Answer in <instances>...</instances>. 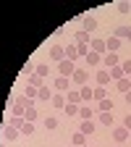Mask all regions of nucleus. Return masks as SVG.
<instances>
[{
	"label": "nucleus",
	"mask_w": 131,
	"mask_h": 147,
	"mask_svg": "<svg viewBox=\"0 0 131 147\" xmlns=\"http://www.w3.org/2000/svg\"><path fill=\"white\" fill-rule=\"evenodd\" d=\"M55 68H58V76L71 79V76H73V71H76V63H73V61H68V58H63V61L55 66Z\"/></svg>",
	"instance_id": "nucleus-1"
},
{
	"label": "nucleus",
	"mask_w": 131,
	"mask_h": 147,
	"mask_svg": "<svg viewBox=\"0 0 131 147\" xmlns=\"http://www.w3.org/2000/svg\"><path fill=\"white\" fill-rule=\"evenodd\" d=\"M97 113V105H92V102H81V108H79V118L81 121H92V116Z\"/></svg>",
	"instance_id": "nucleus-2"
},
{
	"label": "nucleus",
	"mask_w": 131,
	"mask_h": 147,
	"mask_svg": "<svg viewBox=\"0 0 131 147\" xmlns=\"http://www.w3.org/2000/svg\"><path fill=\"white\" fill-rule=\"evenodd\" d=\"M63 58H66V45H52V47H50V61L58 66Z\"/></svg>",
	"instance_id": "nucleus-3"
},
{
	"label": "nucleus",
	"mask_w": 131,
	"mask_h": 147,
	"mask_svg": "<svg viewBox=\"0 0 131 147\" xmlns=\"http://www.w3.org/2000/svg\"><path fill=\"white\" fill-rule=\"evenodd\" d=\"M89 82V74H87V68H76L73 71V76H71V84H76V87H84Z\"/></svg>",
	"instance_id": "nucleus-4"
},
{
	"label": "nucleus",
	"mask_w": 131,
	"mask_h": 147,
	"mask_svg": "<svg viewBox=\"0 0 131 147\" xmlns=\"http://www.w3.org/2000/svg\"><path fill=\"white\" fill-rule=\"evenodd\" d=\"M126 139H131V131H128L126 126H118V129H113V142H116V144H123Z\"/></svg>",
	"instance_id": "nucleus-5"
},
{
	"label": "nucleus",
	"mask_w": 131,
	"mask_h": 147,
	"mask_svg": "<svg viewBox=\"0 0 131 147\" xmlns=\"http://www.w3.org/2000/svg\"><path fill=\"white\" fill-rule=\"evenodd\" d=\"M52 89H55V92H68V89H71V79L55 76V79H52Z\"/></svg>",
	"instance_id": "nucleus-6"
},
{
	"label": "nucleus",
	"mask_w": 131,
	"mask_h": 147,
	"mask_svg": "<svg viewBox=\"0 0 131 147\" xmlns=\"http://www.w3.org/2000/svg\"><path fill=\"white\" fill-rule=\"evenodd\" d=\"M95 82H97V87H107V84H110V71H107V68H100V71L95 74Z\"/></svg>",
	"instance_id": "nucleus-7"
},
{
	"label": "nucleus",
	"mask_w": 131,
	"mask_h": 147,
	"mask_svg": "<svg viewBox=\"0 0 131 147\" xmlns=\"http://www.w3.org/2000/svg\"><path fill=\"white\" fill-rule=\"evenodd\" d=\"M102 66H107V68H113V66H121V58H118V53H105V55H102Z\"/></svg>",
	"instance_id": "nucleus-8"
},
{
	"label": "nucleus",
	"mask_w": 131,
	"mask_h": 147,
	"mask_svg": "<svg viewBox=\"0 0 131 147\" xmlns=\"http://www.w3.org/2000/svg\"><path fill=\"white\" fill-rule=\"evenodd\" d=\"M52 95H55V89H52V87H47V84H42L40 89H37V97L45 100V102H50V100H52Z\"/></svg>",
	"instance_id": "nucleus-9"
},
{
	"label": "nucleus",
	"mask_w": 131,
	"mask_h": 147,
	"mask_svg": "<svg viewBox=\"0 0 131 147\" xmlns=\"http://www.w3.org/2000/svg\"><path fill=\"white\" fill-rule=\"evenodd\" d=\"M3 137H5V142H13V139L21 137V131L13 129V126H8V123H3Z\"/></svg>",
	"instance_id": "nucleus-10"
},
{
	"label": "nucleus",
	"mask_w": 131,
	"mask_h": 147,
	"mask_svg": "<svg viewBox=\"0 0 131 147\" xmlns=\"http://www.w3.org/2000/svg\"><path fill=\"white\" fill-rule=\"evenodd\" d=\"M89 50L97 53V55H105V53H107V45H105V40H92V42H89Z\"/></svg>",
	"instance_id": "nucleus-11"
},
{
	"label": "nucleus",
	"mask_w": 131,
	"mask_h": 147,
	"mask_svg": "<svg viewBox=\"0 0 131 147\" xmlns=\"http://www.w3.org/2000/svg\"><path fill=\"white\" fill-rule=\"evenodd\" d=\"M81 21H84V32H87V34H92V32H95V29L100 26V21H97L95 16H84Z\"/></svg>",
	"instance_id": "nucleus-12"
},
{
	"label": "nucleus",
	"mask_w": 131,
	"mask_h": 147,
	"mask_svg": "<svg viewBox=\"0 0 131 147\" xmlns=\"http://www.w3.org/2000/svg\"><path fill=\"white\" fill-rule=\"evenodd\" d=\"M105 97H107V89H105V87H95V89H92V102H95V105L102 102Z\"/></svg>",
	"instance_id": "nucleus-13"
},
{
	"label": "nucleus",
	"mask_w": 131,
	"mask_h": 147,
	"mask_svg": "<svg viewBox=\"0 0 131 147\" xmlns=\"http://www.w3.org/2000/svg\"><path fill=\"white\" fill-rule=\"evenodd\" d=\"M21 74H24V76L29 79V76H32V74H37V63L26 58V61H24V66H21Z\"/></svg>",
	"instance_id": "nucleus-14"
},
{
	"label": "nucleus",
	"mask_w": 131,
	"mask_h": 147,
	"mask_svg": "<svg viewBox=\"0 0 131 147\" xmlns=\"http://www.w3.org/2000/svg\"><path fill=\"white\" fill-rule=\"evenodd\" d=\"M95 129H97V126H95V121H81V123H79V131H81L84 137L95 134Z\"/></svg>",
	"instance_id": "nucleus-15"
},
{
	"label": "nucleus",
	"mask_w": 131,
	"mask_h": 147,
	"mask_svg": "<svg viewBox=\"0 0 131 147\" xmlns=\"http://www.w3.org/2000/svg\"><path fill=\"white\" fill-rule=\"evenodd\" d=\"M84 61H87V66H102V55H97V53H92V50H89Z\"/></svg>",
	"instance_id": "nucleus-16"
},
{
	"label": "nucleus",
	"mask_w": 131,
	"mask_h": 147,
	"mask_svg": "<svg viewBox=\"0 0 131 147\" xmlns=\"http://www.w3.org/2000/svg\"><path fill=\"white\" fill-rule=\"evenodd\" d=\"M5 123H8V126H13V129H18V131H21V126H24L26 121H24L21 116H8V118H5Z\"/></svg>",
	"instance_id": "nucleus-17"
},
{
	"label": "nucleus",
	"mask_w": 131,
	"mask_h": 147,
	"mask_svg": "<svg viewBox=\"0 0 131 147\" xmlns=\"http://www.w3.org/2000/svg\"><path fill=\"white\" fill-rule=\"evenodd\" d=\"M107 71H110V82H121V79L126 76L121 66H113V68H107Z\"/></svg>",
	"instance_id": "nucleus-18"
},
{
	"label": "nucleus",
	"mask_w": 131,
	"mask_h": 147,
	"mask_svg": "<svg viewBox=\"0 0 131 147\" xmlns=\"http://www.w3.org/2000/svg\"><path fill=\"white\" fill-rule=\"evenodd\" d=\"M105 45H107V53H118L121 40H118V37H107V40H105Z\"/></svg>",
	"instance_id": "nucleus-19"
},
{
	"label": "nucleus",
	"mask_w": 131,
	"mask_h": 147,
	"mask_svg": "<svg viewBox=\"0 0 131 147\" xmlns=\"http://www.w3.org/2000/svg\"><path fill=\"white\" fill-rule=\"evenodd\" d=\"M116 89H118V92H123V95H126V92H131V79H128V76H123L121 82H116Z\"/></svg>",
	"instance_id": "nucleus-20"
},
{
	"label": "nucleus",
	"mask_w": 131,
	"mask_h": 147,
	"mask_svg": "<svg viewBox=\"0 0 131 147\" xmlns=\"http://www.w3.org/2000/svg\"><path fill=\"white\" fill-rule=\"evenodd\" d=\"M73 42H76V45H89L92 40H89V34L81 29V32H76V34H73Z\"/></svg>",
	"instance_id": "nucleus-21"
},
{
	"label": "nucleus",
	"mask_w": 131,
	"mask_h": 147,
	"mask_svg": "<svg viewBox=\"0 0 131 147\" xmlns=\"http://www.w3.org/2000/svg\"><path fill=\"white\" fill-rule=\"evenodd\" d=\"M92 89H95V87H79V95H81V102H92Z\"/></svg>",
	"instance_id": "nucleus-22"
},
{
	"label": "nucleus",
	"mask_w": 131,
	"mask_h": 147,
	"mask_svg": "<svg viewBox=\"0 0 131 147\" xmlns=\"http://www.w3.org/2000/svg\"><path fill=\"white\" fill-rule=\"evenodd\" d=\"M66 102H71V105H81V95H79V89H68V100Z\"/></svg>",
	"instance_id": "nucleus-23"
},
{
	"label": "nucleus",
	"mask_w": 131,
	"mask_h": 147,
	"mask_svg": "<svg viewBox=\"0 0 131 147\" xmlns=\"http://www.w3.org/2000/svg\"><path fill=\"white\" fill-rule=\"evenodd\" d=\"M37 76L47 79V76H50V63H37Z\"/></svg>",
	"instance_id": "nucleus-24"
},
{
	"label": "nucleus",
	"mask_w": 131,
	"mask_h": 147,
	"mask_svg": "<svg viewBox=\"0 0 131 147\" xmlns=\"http://www.w3.org/2000/svg\"><path fill=\"white\" fill-rule=\"evenodd\" d=\"M79 108H81V105H71V102H66V108H63V113H66L68 118H73V116H79Z\"/></svg>",
	"instance_id": "nucleus-25"
},
{
	"label": "nucleus",
	"mask_w": 131,
	"mask_h": 147,
	"mask_svg": "<svg viewBox=\"0 0 131 147\" xmlns=\"http://www.w3.org/2000/svg\"><path fill=\"white\" fill-rule=\"evenodd\" d=\"M50 102H52V105H55V108H60V110H63V108H66V97H63V95H60V92H55V95H52V100H50Z\"/></svg>",
	"instance_id": "nucleus-26"
},
{
	"label": "nucleus",
	"mask_w": 131,
	"mask_h": 147,
	"mask_svg": "<svg viewBox=\"0 0 131 147\" xmlns=\"http://www.w3.org/2000/svg\"><path fill=\"white\" fill-rule=\"evenodd\" d=\"M26 82H29V87H37V89H40V87L45 84V79H42V76H37V74H32V76H29Z\"/></svg>",
	"instance_id": "nucleus-27"
},
{
	"label": "nucleus",
	"mask_w": 131,
	"mask_h": 147,
	"mask_svg": "<svg viewBox=\"0 0 131 147\" xmlns=\"http://www.w3.org/2000/svg\"><path fill=\"white\" fill-rule=\"evenodd\" d=\"M71 142L76 144V147H81V144H87V137L81 134V131H73V137H71Z\"/></svg>",
	"instance_id": "nucleus-28"
},
{
	"label": "nucleus",
	"mask_w": 131,
	"mask_h": 147,
	"mask_svg": "<svg viewBox=\"0 0 131 147\" xmlns=\"http://www.w3.org/2000/svg\"><path fill=\"white\" fill-rule=\"evenodd\" d=\"M128 32H131V26H118V29L113 32V37H118V40H126Z\"/></svg>",
	"instance_id": "nucleus-29"
},
{
	"label": "nucleus",
	"mask_w": 131,
	"mask_h": 147,
	"mask_svg": "<svg viewBox=\"0 0 131 147\" xmlns=\"http://www.w3.org/2000/svg\"><path fill=\"white\" fill-rule=\"evenodd\" d=\"M66 58H68V61H76V58H79L76 45H66Z\"/></svg>",
	"instance_id": "nucleus-30"
},
{
	"label": "nucleus",
	"mask_w": 131,
	"mask_h": 147,
	"mask_svg": "<svg viewBox=\"0 0 131 147\" xmlns=\"http://www.w3.org/2000/svg\"><path fill=\"white\" fill-rule=\"evenodd\" d=\"M110 108H113V102H110L107 97H105L102 102H97V110H100V113H110Z\"/></svg>",
	"instance_id": "nucleus-31"
},
{
	"label": "nucleus",
	"mask_w": 131,
	"mask_h": 147,
	"mask_svg": "<svg viewBox=\"0 0 131 147\" xmlns=\"http://www.w3.org/2000/svg\"><path fill=\"white\" fill-rule=\"evenodd\" d=\"M45 129H47V131L58 129V118H55V116H47V118H45Z\"/></svg>",
	"instance_id": "nucleus-32"
},
{
	"label": "nucleus",
	"mask_w": 131,
	"mask_h": 147,
	"mask_svg": "<svg viewBox=\"0 0 131 147\" xmlns=\"http://www.w3.org/2000/svg\"><path fill=\"white\" fill-rule=\"evenodd\" d=\"M34 118H37V108H26L24 110V121H32L34 123Z\"/></svg>",
	"instance_id": "nucleus-33"
},
{
	"label": "nucleus",
	"mask_w": 131,
	"mask_h": 147,
	"mask_svg": "<svg viewBox=\"0 0 131 147\" xmlns=\"http://www.w3.org/2000/svg\"><path fill=\"white\" fill-rule=\"evenodd\" d=\"M100 123L102 126H113V113H100Z\"/></svg>",
	"instance_id": "nucleus-34"
},
{
	"label": "nucleus",
	"mask_w": 131,
	"mask_h": 147,
	"mask_svg": "<svg viewBox=\"0 0 131 147\" xmlns=\"http://www.w3.org/2000/svg\"><path fill=\"white\" fill-rule=\"evenodd\" d=\"M21 134H24V137H32V134H34V123H32V121H26V123L21 126Z\"/></svg>",
	"instance_id": "nucleus-35"
},
{
	"label": "nucleus",
	"mask_w": 131,
	"mask_h": 147,
	"mask_svg": "<svg viewBox=\"0 0 131 147\" xmlns=\"http://www.w3.org/2000/svg\"><path fill=\"white\" fill-rule=\"evenodd\" d=\"M121 68H123V74H126V76H131V58L121 61Z\"/></svg>",
	"instance_id": "nucleus-36"
},
{
	"label": "nucleus",
	"mask_w": 131,
	"mask_h": 147,
	"mask_svg": "<svg viewBox=\"0 0 131 147\" xmlns=\"http://www.w3.org/2000/svg\"><path fill=\"white\" fill-rule=\"evenodd\" d=\"M76 53H79V58H87V53H89V45H76Z\"/></svg>",
	"instance_id": "nucleus-37"
},
{
	"label": "nucleus",
	"mask_w": 131,
	"mask_h": 147,
	"mask_svg": "<svg viewBox=\"0 0 131 147\" xmlns=\"http://www.w3.org/2000/svg\"><path fill=\"white\" fill-rule=\"evenodd\" d=\"M131 11V3H126V0H121L118 3V13H128Z\"/></svg>",
	"instance_id": "nucleus-38"
},
{
	"label": "nucleus",
	"mask_w": 131,
	"mask_h": 147,
	"mask_svg": "<svg viewBox=\"0 0 131 147\" xmlns=\"http://www.w3.org/2000/svg\"><path fill=\"white\" fill-rule=\"evenodd\" d=\"M26 97H29V100L37 97V87H26Z\"/></svg>",
	"instance_id": "nucleus-39"
},
{
	"label": "nucleus",
	"mask_w": 131,
	"mask_h": 147,
	"mask_svg": "<svg viewBox=\"0 0 131 147\" xmlns=\"http://www.w3.org/2000/svg\"><path fill=\"white\" fill-rule=\"evenodd\" d=\"M123 126H126V129H128V131H131V113H128V116L123 118Z\"/></svg>",
	"instance_id": "nucleus-40"
},
{
	"label": "nucleus",
	"mask_w": 131,
	"mask_h": 147,
	"mask_svg": "<svg viewBox=\"0 0 131 147\" xmlns=\"http://www.w3.org/2000/svg\"><path fill=\"white\" fill-rule=\"evenodd\" d=\"M123 97H126V102H128V108H131V92H126Z\"/></svg>",
	"instance_id": "nucleus-41"
},
{
	"label": "nucleus",
	"mask_w": 131,
	"mask_h": 147,
	"mask_svg": "<svg viewBox=\"0 0 131 147\" xmlns=\"http://www.w3.org/2000/svg\"><path fill=\"white\" fill-rule=\"evenodd\" d=\"M126 40H128V45H131V32H128V37H126Z\"/></svg>",
	"instance_id": "nucleus-42"
},
{
	"label": "nucleus",
	"mask_w": 131,
	"mask_h": 147,
	"mask_svg": "<svg viewBox=\"0 0 131 147\" xmlns=\"http://www.w3.org/2000/svg\"><path fill=\"white\" fill-rule=\"evenodd\" d=\"M113 147H123V144H113Z\"/></svg>",
	"instance_id": "nucleus-43"
},
{
	"label": "nucleus",
	"mask_w": 131,
	"mask_h": 147,
	"mask_svg": "<svg viewBox=\"0 0 131 147\" xmlns=\"http://www.w3.org/2000/svg\"><path fill=\"white\" fill-rule=\"evenodd\" d=\"M81 147H89V144H81Z\"/></svg>",
	"instance_id": "nucleus-44"
},
{
	"label": "nucleus",
	"mask_w": 131,
	"mask_h": 147,
	"mask_svg": "<svg viewBox=\"0 0 131 147\" xmlns=\"http://www.w3.org/2000/svg\"><path fill=\"white\" fill-rule=\"evenodd\" d=\"M128 79H131V76H128Z\"/></svg>",
	"instance_id": "nucleus-45"
}]
</instances>
